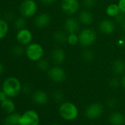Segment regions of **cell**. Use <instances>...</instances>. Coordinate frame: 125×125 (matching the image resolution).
Instances as JSON below:
<instances>
[{"mask_svg": "<svg viewBox=\"0 0 125 125\" xmlns=\"http://www.w3.org/2000/svg\"><path fill=\"white\" fill-rule=\"evenodd\" d=\"M22 87L23 85L18 77L10 76L3 80L1 89L7 94L8 97L13 99L17 97L22 92Z\"/></svg>", "mask_w": 125, "mask_h": 125, "instance_id": "cell-1", "label": "cell"}, {"mask_svg": "<svg viewBox=\"0 0 125 125\" xmlns=\"http://www.w3.org/2000/svg\"><path fill=\"white\" fill-rule=\"evenodd\" d=\"M58 113L62 119L71 121L75 120L78 117L79 109L77 106L73 102H61L59 106Z\"/></svg>", "mask_w": 125, "mask_h": 125, "instance_id": "cell-2", "label": "cell"}, {"mask_svg": "<svg viewBox=\"0 0 125 125\" xmlns=\"http://www.w3.org/2000/svg\"><path fill=\"white\" fill-rule=\"evenodd\" d=\"M24 55L31 62H37L44 56V49L41 44L37 42H32L25 46Z\"/></svg>", "mask_w": 125, "mask_h": 125, "instance_id": "cell-3", "label": "cell"}, {"mask_svg": "<svg viewBox=\"0 0 125 125\" xmlns=\"http://www.w3.org/2000/svg\"><path fill=\"white\" fill-rule=\"evenodd\" d=\"M38 5L35 0H22L19 5L20 16L26 19L35 17L37 15Z\"/></svg>", "mask_w": 125, "mask_h": 125, "instance_id": "cell-4", "label": "cell"}, {"mask_svg": "<svg viewBox=\"0 0 125 125\" xmlns=\"http://www.w3.org/2000/svg\"><path fill=\"white\" fill-rule=\"evenodd\" d=\"M79 43L84 48H88L92 46L97 39L96 32L90 27H85L81 30L79 33Z\"/></svg>", "mask_w": 125, "mask_h": 125, "instance_id": "cell-5", "label": "cell"}, {"mask_svg": "<svg viewBox=\"0 0 125 125\" xmlns=\"http://www.w3.org/2000/svg\"><path fill=\"white\" fill-rule=\"evenodd\" d=\"M46 73L49 80L55 83H62L66 79V72L65 69L59 65L51 66Z\"/></svg>", "mask_w": 125, "mask_h": 125, "instance_id": "cell-6", "label": "cell"}, {"mask_svg": "<svg viewBox=\"0 0 125 125\" xmlns=\"http://www.w3.org/2000/svg\"><path fill=\"white\" fill-rule=\"evenodd\" d=\"M40 116L35 110H27L21 115L19 125H39Z\"/></svg>", "mask_w": 125, "mask_h": 125, "instance_id": "cell-7", "label": "cell"}, {"mask_svg": "<svg viewBox=\"0 0 125 125\" xmlns=\"http://www.w3.org/2000/svg\"><path fill=\"white\" fill-rule=\"evenodd\" d=\"M80 4L79 0H61L60 8L65 14L72 16L79 12Z\"/></svg>", "mask_w": 125, "mask_h": 125, "instance_id": "cell-8", "label": "cell"}, {"mask_svg": "<svg viewBox=\"0 0 125 125\" xmlns=\"http://www.w3.org/2000/svg\"><path fill=\"white\" fill-rule=\"evenodd\" d=\"M15 38L18 43L22 45L23 46H27L30 43H31L33 41V34L32 32L27 28L24 27L16 31L15 35Z\"/></svg>", "mask_w": 125, "mask_h": 125, "instance_id": "cell-9", "label": "cell"}, {"mask_svg": "<svg viewBox=\"0 0 125 125\" xmlns=\"http://www.w3.org/2000/svg\"><path fill=\"white\" fill-rule=\"evenodd\" d=\"M104 112V107L101 103L94 102L89 104L85 110V116L91 120H94L100 118Z\"/></svg>", "mask_w": 125, "mask_h": 125, "instance_id": "cell-10", "label": "cell"}, {"mask_svg": "<svg viewBox=\"0 0 125 125\" xmlns=\"http://www.w3.org/2000/svg\"><path fill=\"white\" fill-rule=\"evenodd\" d=\"M52 22V16L46 12L37 14L33 19V24L38 29H44L50 25Z\"/></svg>", "mask_w": 125, "mask_h": 125, "instance_id": "cell-11", "label": "cell"}, {"mask_svg": "<svg viewBox=\"0 0 125 125\" xmlns=\"http://www.w3.org/2000/svg\"><path fill=\"white\" fill-rule=\"evenodd\" d=\"M80 23L78 19H76L73 16L68 17L63 24V30L67 33H77L80 32Z\"/></svg>", "mask_w": 125, "mask_h": 125, "instance_id": "cell-12", "label": "cell"}, {"mask_svg": "<svg viewBox=\"0 0 125 125\" xmlns=\"http://www.w3.org/2000/svg\"><path fill=\"white\" fill-rule=\"evenodd\" d=\"M66 58V53L63 49L56 47L51 51L50 59L54 65H61L65 62Z\"/></svg>", "mask_w": 125, "mask_h": 125, "instance_id": "cell-13", "label": "cell"}, {"mask_svg": "<svg viewBox=\"0 0 125 125\" xmlns=\"http://www.w3.org/2000/svg\"><path fill=\"white\" fill-rule=\"evenodd\" d=\"M99 30L104 35H110L114 33L115 30V22L109 19H104L102 20L99 24Z\"/></svg>", "mask_w": 125, "mask_h": 125, "instance_id": "cell-14", "label": "cell"}, {"mask_svg": "<svg viewBox=\"0 0 125 125\" xmlns=\"http://www.w3.org/2000/svg\"><path fill=\"white\" fill-rule=\"evenodd\" d=\"M77 19L81 24H83L84 26L88 27L91 26L94 22V16L91 12L90 10L85 9L78 13Z\"/></svg>", "mask_w": 125, "mask_h": 125, "instance_id": "cell-15", "label": "cell"}, {"mask_svg": "<svg viewBox=\"0 0 125 125\" xmlns=\"http://www.w3.org/2000/svg\"><path fill=\"white\" fill-rule=\"evenodd\" d=\"M49 99L48 94L43 90H37L32 94V102L38 105H45Z\"/></svg>", "mask_w": 125, "mask_h": 125, "instance_id": "cell-16", "label": "cell"}, {"mask_svg": "<svg viewBox=\"0 0 125 125\" xmlns=\"http://www.w3.org/2000/svg\"><path fill=\"white\" fill-rule=\"evenodd\" d=\"M112 72L118 76L125 72V62L121 59H115L113 61L111 64Z\"/></svg>", "mask_w": 125, "mask_h": 125, "instance_id": "cell-17", "label": "cell"}, {"mask_svg": "<svg viewBox=\"0 0 125 125\" xmlns=\"http://www.w3.org/2000/svg\"><path fill=\"white\" fill-rule=\"evenodd\" d=\"M108 121L111 125H124L125 124V116L123 113L115 111L110 113Z\"/></svg>", "mask_w": 125, "mask_h": 125, "instance_id": "cell-18", "label": "cell"}, {"mask_svg": "<svg viewBox=\"0 0 125 125\" xmlns=\"http://www.w3.org/2000/svg\"><path fill=\"white\" fill-rule=\"evenodd\" d=\"M10 26L9 21L4 18H0V41L5 39L10 33Z\"/></svg>", "mask_w": 125, "mask_h": 125, "instance_id": "cell-19", "label": "cell"}, {"mask_svg": "<svg viewBox=\"0 0 125 125\" xmlns=\"http://www.w3.org/2000/svg\"><path fill=\"white\" fill-rule=\"evenodd\" d=\"M0 107L8 114L15 112L16 104L11 98H7L5 100L0 102Z\"/></svg>", "mask_w": 125, "mask_h": 125, "instance_id": "cell-20", "label": "cell"}, {"mask_svg": "<svg viewBox=\"0 0 125 125\" xmlns=\"http://www.w3.org/2000/svg\"><path fill=\"white\" fill-rule=\"evenodd\" d=\"M67 35L68 34L64 30H55L52 33V38L58 44H64L67 43Z\"/></svg>", "mask_w": 125, "mask_h": 125, "instance_id": "cell-21", "label": "cell"}, {"mask_svg": "<svg viewBox=\"0 0 125 125\" xmlns=\"http://www.w3.org/2000/svg\"><path fill=\"white\" fill-rule=\"evenodd\" d=\"M21 114L19 113L13 112L12 113L8 114L3 121L4 125H19Z\"/></svg>", "mask_w": 125, "mask_h": 125, "instance_id": "cell-22", "label": "cell"}, {"mask_svg": "<svg viewBox=\"0 0 125 125\" xmlns=\"http://www.w3.org/2000/svg\"><path fill=\"white\" fill-rule=\"evenodd\" d=\"M105 13L110 18H115L118 14L121 13V10L118 4L112 3L107 5L105 9Z\"/></svg>", "mask_w": 125, "mask_h": 125, "instance_id": "cell-23", "label": "cell"}, {"mask_svg": "<svg viewBox=\"0 0 125 125\" xmlns=\"http://www.w3.org/2000/svg\"><path fill=\"white\" fill-rule=\"evenodd\" d=\"M27 19L26 18H24L22 16H17L14 19V20L12 21V25H13V28L18 31L21 29H23L24 27H26L27 25Z\"/></svg>", "mask_w": 125, "mask_h": 125, "instance_id": "cell-24", "label": "cell"}, {"mask_svg": "<svg viewBox=\"0 0 125 125\" xmlns=\"http://www.w3.org/2000/svg\"><path fill=\"white\" fill-rule=\"evenodd\" d=\"M24 52H25V47H24L22 45L19 43L13 45L10 48V54L15 58L21 57L23 55H24Z\"/></svg>", "mask_w": 125, "mask_h": 125, "instance_id": "cell-25", "label": "cell"}, {"mask_svg": "<svg viewBox=\"0 0 125 125\" xmlns=\"http://www.w3.org/2000/svg\"><path fill=\"white\" fill-rule=\"evenodd\" d=\"M36 66L38 71H40L41 72H47L51 67L49 61L44 57H43L36 62Z\"/></svg>", "mask_w": 125, "mask_h": 125, "instance_id": "cell-26", "label": "cell"}, {"mask_svg": "<svg viewBox=\"0 0 125 125\" xmlns=\"http://www.w3.org/2000/svg\"><path fill=\"white\" fill-rule=\"evenodd\" d=\"M95 57V53L93 50L88 48H85L82 52V58L86 62H91Z\"/></svg>", "mask_w": 125, "mask_h": 125, "instance_id": "cell-27", "label": "cell"}, {"mask_svg": "<svg viewBox=\"0 0 125 125\" xmlns=\"http://www.w3.org/2000/svg\"><path fill=\"white\" fill-rule=\"evenodd\" d=\"M67 43L70 46H76L79 43V36L77 33H69L67 35Z\"/></svg>", "mask_w": 125, "mask_h": 125, "instance_id": "cell-28", "label": "cell"}, {"mask_svg": "<svg viewBox=\"0 0 125 125\" xmlns=\"http://www.w3.org/2000/svg\"><path fill=\"white\" fill-rule=\"evenodd\" d=\"M52 97L53 99V100L55 102H57V103H61L63 100V98H64V95H63V93H62L60 90H54L52 91Z\"/></svg>", "mask_w": 125, "mask_h": 125, "instance_id": "cell-29", "label": "cell"}, {"mask_svg": "<svg viewBox=\"0 0 125 125\" xmlns=\"http://www.w3.org/2000/svg\"><path fill=\"white\" fill-rule=\"evenodd\" d=\"M82 5L85 9L90 10L96 5V0H82Z\"/></svg>", "mask_w": 125, "mask_h": 125, "instance_id": "cell-30", "label": "cell"}, {"mask_svg": "<svg viewBox=\"0 0 125 125\" xmlns=\"http://www.w3.org/2000/svg\"><path fill=\"white\" fill-rule=\"evenodd\" d=\"M120 85H121V80H119L117 77H112L109 81V85L110 86V88L113 89L117 88Z\"/></svg>", "mask_w": 125, "mask_h": 125, "instance_id": "cell-31", "label": "cell"}, {"mask_svg": "<svg viewBox=\"0 0 125 125\" xmlns=\"http://www.w3.org/2000/svg\"><path fill=\"white\" fill-rule=\"evenodd\" d=\"M115 21L117 24L122 25L125 23V14L121 13L120 14H118L115 18Z\"/></svg>", "mask_w": 125, "mask_h": 125, "instance_id": "cell-32", "label": "cell"}, {"mask_svg": "<svg viewBox=\"0 0 125 125\" xmlns=\"http://www.w3.org/2000/svg\"><path fill=\"white\" fill-rule=\"evenodd\" d=\"M117 103H118L117 99L115 98H114V97H111V98H110V99H108L107 100V104L110 108L115 107L116 105H117Z\"/></svg>", "mask_w": 125, "mask_h": 125, "instance_id": "cell-33", "label": "cell"}, {"mask_svg": "<svg viewBox=\"0 0 125 125\" xmlns=\"http://www.w3.org/2000/svg\"><path fill=\"white\" fill-rule=\"evenodd\" d=\"M117 4L119 7L121 13L125 14V0H118Z\"/></svg>", "mask_w": 125, "mask_h": 125, "instance_id": "cell-34", "label": "cell"}, {"mask_svg": "<svg viewBox=\"0 0 125 125\" xmlns=\"http://www.w3.org/2000/svg\"><path fill=\"white\" fill-rule=\"evenodd\" d=\"M15 18L16 17L14 16V15H13V13L12 12H8V13H6L5 14V17H4V19H6L8 21H13Z\"/></svg>", "mask_w": 125, "mask_h": 125, "instance_id": "cell-35", "label": "cell"}, {"mask_svg": "<svg viewBox=\"0 0 125 125\" xmlns=\"http://www.w3.org/2000/svg\"><path fill=\"white\" fill-rule=\"evenodd\" d=\"M32 91V88L30 85H23L22 87V92L26 94H30Z\"/></svg>", "mask_w": 125, "mask_h": 125, "instance_id": "cell-36", "label": "cell"}, {"mask_svg": "<svg viewBox=\"0 0 125 125\" xmlns=\"http://www.w3.org/2000/svg\"><path fill=\"white\" fill-rule=\"evenodd\" d=\"M41 2L45 5H53L54 4L57 0H40Z\"/></svg>", "mask_w": 125, "mask_h": 125, "instance_id": "cell-37", "label": "cell"}, {"mask_svg": "<svg viewBox=\"0 0 125 125\" xmlns=\"http://www.w3.org/2000/svg\"><path fill=\"white\" fill-rule=\"evenodd\" d=\"M7 98H8L7 94L2 89H0V102L4 101V100H5Z\"/></svg>", "mask_w": 125, "mask_h": 125, "instance_id": "cell-38", "label": "cell"}, {"mask_svg": "<svg viewBox=\"0 0 125 125\" xmlns=\"http://www.w3.org/2000/svg\"><path fill=\"white\" fill-rule=\"evenodd\" d=\"M5 65L2 63V62H0V75H2V74H4L5 72Z\"/></svg>", "mask_w": 125, "mask_h": 125, "instance_id": "cell-39", "label": "cell"}, {"mask_svg": "<svg viewBox=\"0 0 125 125\" xmlns=\"http://www.w3.org/2000/svg\"><path fill=\"white\" fill-rule=\"evenodd\" d=\"M121 85L125 89V74H124L121 79Z\"/></svg>", "mask_w": 125, "mask_h": 125, "instance_id": "cell-40", "label": "cell"}, {"mask_svg": "<svg viewBox=\"0 0 125 125\" xmlns=\"http://www.w3.org/2000/svg\"><path fill=\"white\" fill-rule=\"evenodd\" d=\"M52 125H60V124H52Z\"/></svg>", "mask_w": 125, "mask_h": 125, "instance_id": "cell-41", "label": "cell"}, {"mask_svg": "<svg viewBox=\"0 0 125 125\" xmlns=\"http://www.w3.org/2000/svg\"><path fill=\"white\" fill-rule=\"evenodd\" d=\"M0 18H1V10H0Z\"/></svg>", "mask_w": 125, "mask_h": 125, "instance_id": "cell-42", "label": "cell"}, {"mask_svg": "<svg viewBox=\"0 0 125 125\" xmlns=\"http://www.w3.org/2000/svg\"><path fill=\"white\" fill-rule=\"evenodd\" d=\"M0 53H1V49H0Z\"/></svg>", "mask_w": 125, "mask_h": 125, "instance_id": "cell-43", "label": "cell"}]
</instances>
